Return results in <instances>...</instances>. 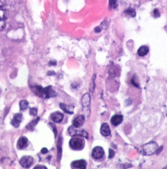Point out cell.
Masks as SVG:
<instances>
[{
    "mask_svg": "<svg viewBox=\"0 0 167 169\" xmlns=\"http://www.w3.org/2000/svg\"><path fill=\"white\" fill-rule=\"evenodd\" d=\"M69 145L72 149L75 150H81L84 146V141L80 137H73L69 142Z\"/></svg>",
    "mask_w": 167,
    "mask_h": 169,
    "instance_id": "cell-1",
    "label": "cell"
},
{
    "mask_svg": "<svg viewBox=\"0 0 167 169\" xmlns=\"http://www.w3.org/2000/svg\"><path fill=\"white\" fill-rule=\"evenodd\" d=\"M158 144L156 142H150L143 146V152L144 155H151L154 154L158 148Z\"/></svg>",
    "mask_w": 167,
    "mask_h": 169,
    "instance_id": "cell-2",
    "label": "cell"
},
{
    "mask_svg": "<svg viewBox=\"0 0 167 169\" xmlns=\"http://www.w3.org/2000/svg\"><path fill=\"white\" fill-rule=\"evenodd\" d=\"M68 132L71 136H81L88 139V133L85 130H77L74 126H70L68 128Z\"/></svg>",
    "mask_w": 167,
    "mask_h": 169,
    "instance_id": "cell-3",
    "label": "cell"
},
{
    "mask_svg": "<svg viewBox=\"0 0 167 169\" xmlns=\"http://www.w3.org/2000/svg\"><path fill=\"white\" fill-rule=\"evenodd\" d=\"M33 162L34 159L31 156H24L20 160V163L24 168H29Z\"/></svg>",
    "mask_w": 167,
    "mask_h": 169,
    "instance_id": "cell-4",
    "label": "cell"
},
{
    "mask_svg": "<svg viewBox=\"0 0 167 169\" xmlns=\"http://www.w3.org/2000/svg\"><path fill=\"white\" fill-rule=\"evenodd\" d=\"M104 155V152L103 148L100 146H96L93 149L92 156L93 159L96 160H99L101 159Z\"/></svg>",
    "mask_w": 167,
    "mask_h": 169,
    "instance_id": "cell-5",
    "label": "cell"
},
{
    "mask_svg": "<svg viewBox=\"0 0 167 169\" xmlns=\"http://www.w3.org/2000/svg\"><path fill=\"white\" fill-rule=\"evenodd\" d=\"M57 93L52 89V87L51 86L44 88V98H49L51 97H55Z\"/></svg>",
    "mask_w": 167,
    "mask_h": 169,
    "instance_id": "cell-6",
    "label": "cell"
},
{
    "mask_svg": "<svg viewBox=\"0 0 167 169\" xmlns=\"http://www.w3.org/2000/svg\"><path fill=\"white\" fill-rule=\"evenodd\" d=\"M85 122V117L84 115H79L77 116L75 119L73 120V126L75 128H79L82 127L84 124Z\"/></svg>",
    "mask_w": 167,
    "mask_h": 169,
    "instance_id": "cell-7",
    "label": "cell"
},
{
    "mask_svg": "<svg viewBox=\"0 0 167 169\" xmlns=\"http://www.w3.org/2000/svg\"><path fill=\"white\" fill-rule=\"evenodd\" d=\"M22 119V113H17V114L14 115L13 119L12 120V122H11V124H12L14 127H19Z\"/></svg>",
    "mask_w": 167,
    "mask_h": 169,
    "instance_id": "cell-8",
    "label": "cell"
},
{
    "mask_svg": "<svg viewBox=\"0 0 167 169\" xmlns=\"http://www.w3.org/2000/svg\"><path fill=\"white\" fill-rule=\"evenodd\" d=\"M28 139L25 136H22L19 139V140L17 141V148L19 149H22L26 148L28 146Z\"/></svg>",
    "mask_w": 167,
    "mask_h": 169,
    "instance_id": "cell-9",
    "label": "cell"
},
{
    "mask_svg": "<svg viewBox=\"0 0 167 169\" xmlns=\"http://www.w3.org/2000/svg\"><path fill=\"white\" fill-rule=\"evenodd\" d=\"M71 167L73 168L84 169L86 168V162L84 160H76L71 163Z\"/></svg>",
    "mask_w": 167,
    "mask_h": 169,
    "instance_id": "cell-10",
    "label": "cell"
},
{
    "mask_svg": "<svg viewBox=\"0 0 167 169\" xmlns=\"http://www.w3.org/2000/svg\"><path fill=\"white\" fill-rule=\"evenodd\" d=\"M63 118L64 116L63 113H61L59 112H54L52 113L51 115V119L53 122L55 123H60L61 122H62Z\"/></svg>",
    "mask_w": 167,
    "mask_h": 169,
    "instance_id": "cell-11",
    "label": "cell"
},
{
    "mask_svg": "<svg viewBox=\"0 0 167 169\" xmlns=\"http://www.w3.org/2000/svg\"><path fill=\"white\" fill-rule=\"evenodd\" d=\"M32 92L39 97H44V88L41 86H35L31 88Z\"/></svg>",
    "mask_w": 167,
    "mask_h": 169,
    "instance_id": "cell-12",
    "label": "cell"
},
{
    "mask_svg": "<svg viewBox=\"0 0 167 169\" xmlns=\"http://www.w3.org/2000/svg\"><path fill=\"white\" fill-rule=\"evenodd\" d=\"M101 133L103 136H108L111 134L110 128L106 123H103L101 127Z\"/></svg>",
    "mask_w": 167,
    "mask_h": 169,
    "instance_id": "cell-13",
    "label": "cell"
},
{
    "mask_svg": "<svg viewBox=\"0 0 167 169\" xmlns=\"http://www.w3.org/2000/svg\"><path fill=\"white\" fill-rule=\"evenodd\" d=\"M123 120V116L120 115H115L112 117L111 119V123L114 126H117L119 124H120Z\"/></svg>",
    "mask_w": 167,
    "mask_h": 169,
    "instance_id": "cell-14",
    "label": "cell"
},
{
    "mask_svg": "<svg viewBox=\"0 0 167 169\" xmlns=\"http://www.w3.org/2000/svg\"><path fill=\"white\" fill-rule=\"evenodd\" d=\"M60 108L62 109L64 112H65L69 114H73L74 113V107H72L71 106H68L67 105H65L63 103H60Z\"/></svg>",
    "mask_w": 167,
    "mask_h": 169,
    "instance_id": "cell-15",
    "label": "cell"
},
{
    "mask_svg": "<svg viewBox=\"0 0 167 169\" xmlns=\"http://www.w3.org/2000/svg\"><path fill=\"white\" fill-rule=\"evenodd\" d=\"M82 104L84 106H88L90 104V95L88 93H86L85 94L83 95L82 98Z\"/></svg>",
    "mask_w": 167,
    "mask_h": 169,
    "instance_id": "cell-16",
    "label": "cell"
},
{
    "mask_svg": "<svg viewBox=\"0 0 167 169\" xmlns=\"http://www.w3.org/2000/svg\"><path fill=\"white\" fill-rule=\"evenodd\" d=\"M62 138L60 137L57 142V149H58V161H60L61 156V152H62Z\"/></svg>",
    "mask_w": 167,
    "mask_h": 169,
    "instance_id": "cell-17",
    "label": "cell"
},
{
    "mask_svg": "<svg viewBox=\"0 0 167 169\" xmlns=\"http://www.w3.org/2000/svg\"><path fill=\"white\" fill-rule=\"evenodd\" d=\"M149 52V48L146 46H143L139 47V49L137 51V54L140 57H144Z\"/></svg>",
    "mask_w": 167,
    "mask_h": 169,
    "instance_id": "cell-18",
    "label": "cell"
},
{
    "mask_svg": "<svg viewBox=\"0 0 167 169\" xmlns=\"http://www.w3.org/2000/svg\"><path fill=\"white\" fill-rule=\"evenodd\" d=\"M39 120H40L39 117H37V118H36L35 120H33L32 121H31V122L27 125V129L30 130V131H33L35 126H36V124L38 123Z\"/></svg>",
    "mask_w": 167,
    "mask_h": 169,
    "instance_id": "cell-19",
    "label": "cell"
},
{
    "mask_svg": "<svg viewBox=\"0 0 167 169\" xmlns=\"http://www.w3.org/2000/svg\"><path fill=\"white\" fill-rule=\"evenodd\" d=\"M8 16L9 13L8 11L0 8V20H5L6 18H8Z\"/></svg>",
    "mask_w": 167,
    "mask_h": 169,
    "instance_id": "cell-20",
    "label": "cell"
},
{
    "mask_svg": "<svg viewBox=\"0 0 167 169\" xmlns=\"http://www.w3.org/2000/svg\"><path fill=\"white\" fill-rule=\"evenodd\" d=\"M125 13H126L128 15H130L132 17H135L136 15V12L134 9L133 8H128L125 10Z\"/></svg>",
    "mask_w": 167,
    "mask_h": 169,
    "instance_id": "cell-21",
    "label": "cell"
},
{
    "mask_svg": "<svg viewBox=\"0 0 167 169\" xmlns=\"http://www.w3.org/2000/svg\"><path fill=\"white\" fill-rule=\"evenodd\" d=\"M29 106V102L27 100H22L20 102V108L21 110H26Z\"/></svg>",
    "mask_w": 167,
    "mask_h": 169,
    "instance_id": "cell-22",
    "label": "cell"
},
{
    "mask_svg": "<svg viewBox=\"0 0 167 169\" xmlns=\"http://www.w3.org/2000/svg\"><path fill=\"white\" fill-rule=\"evenodd\" d=\"M110 6L111 8H117L118 6L117 0H110Z\"/></svg>",
    "mask_w": 167,
    "mask_h": 169,
    "instance_id": "cell-23",
    "label": "cell"
},
{
    "mask_svg": "<svg viewBox=\"0 0 167 169\" xmlns=\"http://www.w3.org/2000/svg\"><path fill=\"white\" fill-rule=\"evenodd\" d=\"M30 115L32 116H36L38 115V108H31L30 109Z\"/></svg>",
    "mask_w": 167,
    "mask_h": 169,
    "instance_id": "cell-24",
    "label": "cell"
},
{
    "mask_svg": "<svg viewBox=\"0 0 167 169\" xmlns=\"http://www.w3.org/2000/svg\"><path fill=\"white\" fill-rule=\"evenodd\" d=\"M49 126H50V127L52 128V130L53 131V133L54 134V136L56 137V135H57V129H56V127L55 126V125L53 123H50L49 124Z\"/></svg>",
    "mask_w": 167,
    "mask_h": 169,
    "instance_id": "cell-25",
    "label": "cell"
},
{
    "mask_svg": "<svg viewBox=\"0 0 167 169\" xmlns=\"http://www.w3.org/2000/svg\"><path fill=\"white\" fill-rule=\"evenodd\" d=\"M5 26H6V23L5 20H0V31H3V29L5 28Z\"/></svg>",
    "mask_w": 167,
    "mask_h": 169,
    "instance_id": "cell-26",
    "label": "cell"
},
{
    "mask_svg": "<svg viewBox=\"0 0 167 169\" xmlns=\"http://www.w3.org/2000/svg\"><path fill=\"white\" fill-rule=\"evenodd\" d=\"M115 156V152L113 151V149H109V159H111V158H113Z\"/></svg>",
    "mask_w": 167,
    "mask_h": 169,
    "instance_id": "cell-27",
    "label": "cell"
},
{
    "mask_svg": "<svg viewBox=\"0 0 167 169\" xmlns=\"http://www.w3.org/2000/svg\"><path fill=\"white\" fill-rule=\"evenodd\" d=\"M153 15L154 17H159V16H160V13H159L158 10L155 9L153 11Z\"/></svg>",
    "mask_w": 167,
    "mask_h": 169,
    "instance_id": "cell-28",
    "label": "cell"
},
{
    "mask_svg": "<svg viewBox=\"0 0 167 169\" xmlns=\"http://www.w3.org/2000/svg\"><path fill=\"white\" fill-rule=\"evenodd\" d=\"M41 152L42 154H46L48 152V149H47L46 148H42Z\"/></svg>",
    "mask_w": 167,
    "mask_h": 169,
    "instance_id": "cell-29",
    "label": "cell"
},
{
    "mask_svg": "<svg viewBox=\"0 0 167 169\" xmlns=\"http://www.w3.org/2000/svg\"><path fill=\"white\" fill-rule=\"evenodd\" d=\"M38 168H45L46 169L47 168L45 166H43V165H37V166H35L34 167V169H38Z\"/></svg>",
    "mask_w": 167,
    "mask_h": 169,
    "instance_id": "cell-30",
    "label": "cell"
},
{
    "mask_svg": "<svg viewBox=\"0 0 167 169\" xmlns=\"http://www.w3.org/2000/svg\"><path fill=\"white\" fill-rule=\"evenodd\" d=\"M56 64V62L55 61H50V62L49 63V65L50 66H52V65H55Z\"/></svg>",
    "mask_w": 167,
    "mask_h": 169,
    "instance_id": "cell-31",
    "label": "cell"
},
{
    "mask_svg": "<svg viewBox=\"0 0 167 169\" xmlns=\"http://www.w3.org/2000/svg\"><path fill=\"white\" fill-rule=\"evenodd\" d=\"M101 29H100V27H96V29H95V32H101Z\"/></svg>",
    "mask_w": 167,
    "mask_h": 169,
    "instance_id": "cell-32",
    "label": "cell"
},
{
    "mask_svg": "<svg viewBox=\"0 0 167 169\" xmlns=\"http://www.w3.org/2000/svg\"><path fill=\"white\" fill-rule=\"evenodd\" d=\"M162 149H163V146H161L160 148H159V149H158V150H157V155H159V154L160 153V152H161V151Z\"/></svg>",
    "mask_w": 167,
    "mask_h": 169,
    "instance_id": "cell-33",
    "label": "cell"
},
{
    "mask_svg": "<svg viewBox=\"0 0 167 169\" xmlns=\"http://www.w3.org/2000/svg\"><path fill=\"white\" fill-rule=\"evenodd\" d=\"M54 74H55V73L53 72L52 71H50V72H48V75H54Z\"/></svg>",
    "mask_w": 167,
    "mask_h": 169,
    "instance_id": "cell-34",
    "label": "cell"
},
{
    "mask_svg": "<svg viewBox=\"0 0 167 169\" xmlns=\"http://www.w3.org/2000/svg\"><path fill=\"white\" fill-rule=\"evenodd\" d=\"M3 5V3L1 2V0H0V8H1V7H2Z\"/></svg>",
    "mask_w": 167,
    "mask_h": 169,
    "instance_id": "cell-35",
    "label": "cell"
}]
</instances>
